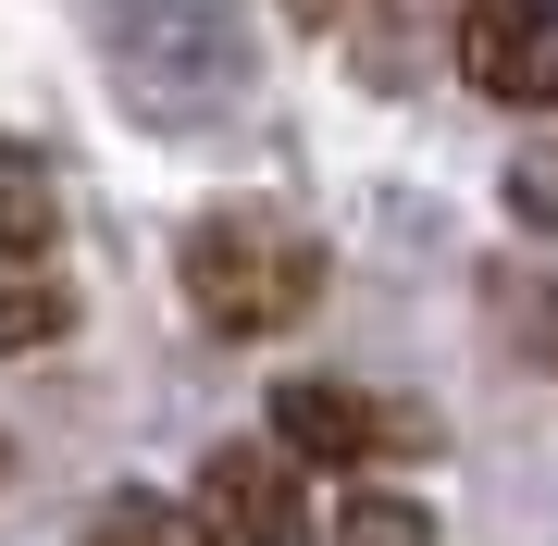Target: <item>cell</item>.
<instances>
[{
	"mask_svg": "<svg viewBox=\"0 0 558 546\" xmlns=\"http://www.w3.org/2000/svg\"><path fill=\"white\" fill-rule=\"evenodd\" d=\"M336 546H435V509H422V497H348L336 509Z\"/></svg>",
	"mask_w": 558,
	"mask_h": 546,
	"instance_id": "obj_8",
	"label": "cell"
},
{
	"mask_svg": "<svg viewBox=\"0 0 558 546\" xmlns=\"http://www.w3.org/2000/svg\"><path fill=\"white\" fill-rule=\"evenodd\" d=\"M410 435L422 423H398L385 398H360V385H336V373L274 385V447L311 460V472H360V460H385V447H410Z\"/></svg>",
	"mask_w": 558,
	"mask_h": 546,
	"instance_id": "obj_3",
	"label": "cell"
},
{
	"mask_svg": "<svg viewBox=\"0 0 558 546\" xmlns=\"http://www.w3.org/2000/svg\"><path fill=\"white\" fill-rule=\"evenodd\" d=\"M75 546H211V522H199V509H174V497H149V485H124Z\"/></svg>",
	"mask_w": 558,
	"mask_h": 546,
	"instance_id": "obj_6",
	"label": "cell"
},
{
	"mask_svg": "<svg viewBox=\"0 0 558 546\" xmlns=\"http://www.w3.org/2000/svg\"><path fill=\"white\" fill-rule=\"evenodd\" d=\"M199 497H211V534H236V546H311V472L286 447H248V435L211 447Z\"/></svg>",
	"mask_w": 558,
	"mask_h": 546,
	"instance_id": "obj_4",
	"label": "cell"
},
{
	"mask_svg": "<svg viewBox=\"0 0 558 546\" xmlns=\"http://www.w3.org/2000/svg\"><path fill=\"white\" fill-rule=\"evenodd\" d=\"M311 299H323V248H311V223L248 211V199L186 223V311H199L211 336H286Z\"/></svg>",
	"mask_w": 558,
	"mask_h": 546,
	"instance_id": "obj_1",
	"label": "cell"
},
{
	"mask_svg": "<svg viewBox=\"0 0 558 546\" xmlns=\"http://www.w3.org/2000/svg\"><path fill=\"white\" fill-rule=\"evenodd\" d=\"M509 211H521V223H546V236H558V149H546V162H521V174H509Z\"/></svg>",
	"mask_w": 558,
	"mask_h": 546,
	"instance_id": "obj_9",
	"label": "cell"
},
{
	"mask_svg": "<svg viewBox=\"0 0 558 546\" xmlns=\"http://www.w3.org/2000/svg\"><path fill=\"white\" fill-rule=\"evenodd\" d=\"M0 460H13V447H0Z\"/></svg>",
	"mask_w": 558,
	"mask_h": 546,
	"instance_id": "obj_10",
	"label": "cell"
},
{
	"mask_svg": "<svg viewBox=\"0 0 558 546\" xmlns=\"http://www.w3.org/2000/svg\"><path fill=\"white\" fill-rule=\"evenodd\" d=\"M50 223H62L50 162H38L25 137H0V262H38V248H50Z\"/></svg>",
	"mask_w": 558,
	"mask_h": 546,
	"instance_id": "obj_5",
	"label": "cell"
},
{
	"mask_svg": "<svg viewBox=\"0 0 558 546\" xmlns=\"http://www.w3.org/2000/svg\"><path fill=\"white\" fill-rule=\"evenodd\" d=\"M50 336H75V299L50 274H0V348H50Z\"/></svg>",
	"mask_w": 558,
	"mask_h": 546,
	"instance_id": "obj_7",
	"label": "cell"
},
{
	"mask_svg": "<svg viewBox=\"0 0 558 546\" xmlns=\"http://www.w3.org/2000/svg\"><path fill=\"white\" fill-rule=\"evenodd\" d=\"M459 75L497 112H546L558 100V0H472L459 13Z\"/></svg>",
	"mask_w": 558,
	"mask_h": 546,
	"instance_id": "obj_2",
	"label": "cell"
}]
</instances>
